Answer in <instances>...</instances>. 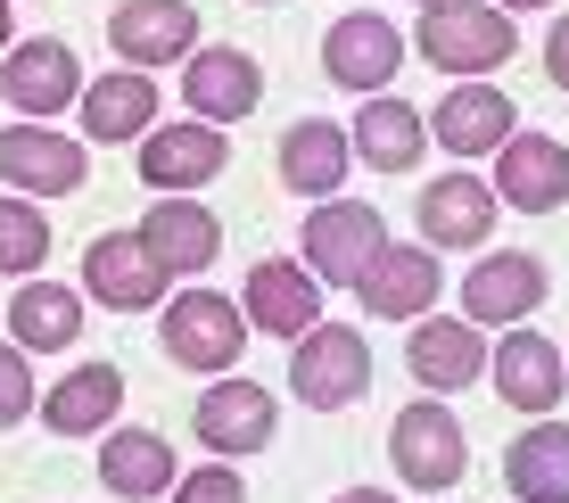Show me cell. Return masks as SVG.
Instances as JSON below:
<instances>
[{
	"mask_svg": "<svg viewBox=\"0 0 569 503\" xmlns=\"http://www.w3.org/2000/svg\"><path fill=\"white\" fill-rule=\"evenodd\" d=\"M561 363H569V355H561Z\"/></svg>",
	"mask_w": 569,
	"mask_h": 503,
	"instance_id": "obj_39",
	"label": "cell"
},
{
	"mask_svg": "<svg viewBox=\"0 0 569 503\" xmlns=\"http://www.w3.org/2000/svg\"><path fill=\"white\" fill-rule=\"evenodd\" d=\"M100 479H108V495H124V503H149V495H173V446L157 430H116L108 437V454H100Z\"/></svg>",
	"mask_w": 569,
	"mask_h": 503,
	"instance_id": "obj_29",
	"label": "cell"
},
{
	"mask_svg": "<svg viewBox=\"0 0 569 503\" xmlns=\"http://www.w3.org/2000/svg\"><path fill=\"white\" fill-rule=\"evenodd\" d=\"M496 190L479 182V173H438V182L421 190V240L429 248H479L487 231H496Z\"/></svg>",
	"mask_w": 569,
	"mask_h": 503,
	"instance_id": "obj_19",
	"label": "cell"
},
{
	"mask_svg": "<svg viewBox=\"0 0 569 503\" xmlns=\"http://www.w3.org/2000/svg\"><path fill=\"white\" fill-rule=\"evenodd\" d=\"M0 182L26 190V199H74L91 182V158L83 141H67L50 124H9L0 132Z\"/></svg>",
	"mask_w": 569,
	"mask_h": 503,
	"instance_id": "obj_7",
	"label": "cell"
},
{
	"mask_svg": "<svg viewBox=\"0 0 569 503\" xmlns=\"http://www.w3.org/2000/svg\"><path fill=\"white\" fill-rule=\"evenodd\" d=\"M257 9H272V0H257Z\"/></svg>",
	"mask_w": 569,
	"mask_h": 503,
	"instance_id": "obj_38",
	"label": "cell"
},
{
	"mask_svg": "<svg viewBox=\"0 0 569 503\" xmlns=\"http://www.w3.org/2000/svg\"><path fill=\"white\" fill-rule=\"evenodd\" d=\"M537 305H545V264L520 256V248L479 256L462 281V322H528Z\"/></svg>",
	"mask_w": 569,
	"mask_h": 503,
	"instance_id": "obj_16",
	"label": "cell"
},
{
	"mask_svg": "<svg viewBox=\"0 0 569 503\" xmlns=\"http://www.w3.org/2000/svg\"><path fill=\"white\" fill-rule=\"evenodd\" d=\"M405 67V33L388 26V17H371V9H356V17H339V26L322 33V74L330 83H347V91H388V74Z\"/></svg>",
	"mask_w": 569,
	"mask_h": 503,
	"instance_id": "obj_10",
	"label": "cell"
},
{
	"mask_svg": "<svg viewBox=\"0 0 569 503\" xmlns=\"http://www.w3.org/2000/svg\"><path fill=\"white\" fill-rule=\"evenodd\" d=\"M0 58H9V0H0Z\"/></svg>",
	"mask_w": 569,
	"mask_h": 503,
	"instance_id": "obj_35",
	"label": "cell"
},
{
	"mask_svg": "<svg viewBox=\"0 0 569 503\" xmlns=\"http://www.w3.org/2000/svg\"><path fill=\"white\" fill-rule=\"evenodd\" d=\"M272 430H281V404H272L264 380H223V389L199 396V437H207V454H264Z\"/></svg>",
	"mask_w": 569,
	"mask_h": 503,
	"instance_id": "obj_14",
	"label": "cell"
},
{
	"mask_svg": "<svg viewBox=\"0 0 569 503\" xmlns=\"http://www.w3.org/2000/svg\"><path fill=\"white\" fill-rule=\"evenodd\" d=\"M512 100H503L496 83H455L446 91V108L429 115V141H446L455 158H487V149H503L512 141Z\"/></svg>",
	"mask_w": 569,
	"mask_h": 503,
	"instance_id": "obj_21",
	"label": "cell"
},
{
	"mask_svg": "<svg viewBox=\"0 0 569 503\" xmlns=\"http://www.w3.org/2000/svg\"><path fill=\"white\" fill-rule=\"evenodd\" d=\"M496 190L503 207H520V215H553L569 199V149L545 141V132H512V141L496 149Z\"/></svg>",
	"mask_w": 569,
	"mask_h": 503,
	"instance_id": "obj_12",
	"label": "cell"
},
{
	"mask_svg": "<svg viewBox=\"0 0 569 503\" xmlns=\"http://www.w3.org/2000/svg\"><path fill=\"white\" fill-rule=\"evenodd\" d=\"M0 91H9L17 115H58L74 108V91H83V67H74V50L58 42V33H33V42H9V58H0Z\"/></svg>",
	"mask_w": 569,
	"mask_h": 503,
	"instance_id": "obj_9",
	"label": "cell"
},
{
	"mask_svg": "<svg viewBox=\"0 0 569 503\" xmlns=\"http://www.w3.org/2000/svg\"><path fill=\"white\" fill-rule=\"evenodd\" d=\"M33 372H26V346H0V430H17V421H33Z\"/></svg>",
	"mask_w": 569,
	"mask_h": 503,
	"instance_id": "obj_31",
	"label": "cell"
},
{
	"mask_svg": "<svg viewBox=\"0 0 569 503\" xmlns=\"http://www.w3.org/2000/svg\"><path fill=\"white\" fill-rule=\"evenodd\" d=\"M322 322V281L289 256H264L248 273V331H272V339H306Z\"/></svg>",
	"mask_w": 569,
	"mask_h": 503,
	"instance_id": "obj_18",
	"label": "cell"
},
{
	"mask_svg": "<svg viewBox=\"0 0 569 503\" xmlns=\"http://www.w3.org/2000/svg\"><path fill=\"white\" fill-rule=\"evenodd\" d=\"M182 100H190L199 124H240V115H257V100H264V67L248 50H231V42L190 50L182 58Z\"/></svg>",
	"mask_w": 569,
	"mask_h": 503,
	"instance_id": "obj_8",
	"label": "cell"
},
{
	"mask_svg": "<svg viewBox=\"0 0 569 503\" xmlns=\"http://www.w3.org/2000/svg\"><path fill=\"white\" fill-rule=\"evenodd\" d=\"M545 74H553V83L569 91V9L553 17V33H545Z\"/></svg>",
	"mask_w": 569,
	"mask_h": 503,
	"instance_id": "obj_33",
	"label": "cell"
},
{
	"mask_svg": "<svg viewBox=\"0 0 569 503\" xmlns=\"http://www.w3.org/2000/svg\"><path fill=\"white\" fill-rule=\"evenodd\" d=\"M413 58H421V67H438V74H470V83H487L503 58H520V26L503 9H479V0H462V9H429L421 33H413Z\"/></svg>",
	"mask_w": 569,
	"mask_h": 503,
	"instance_id": "obj_1",
	"label": "cell"
},
{
	"mask_svg": "<svg viewBox=\"0 0 569 503\" xmlns=\"http://www.w3.org/2000/svg\"><path fill=\"white\" fill-rule=\"evenodd\" d=\"M157 339H166V355L182 372H231L240 346H248V314L231 298H214V289H173Z\"/></svg>",
	"mask_w": 569,
	"mask_h": 503,
	"instance_id": "obj_3",
	"label": "cell"
},
{
	"mask_svg": "<svg viewBox=\"0 0 569 503\" xmlns=\"http://www.w3.org/2000/svg\"><path fill=\"white\" fill-rule=\"evenodd\" d=\"M141 124H157V83L141 67H116L100 83H83V132L91 141H141Z\"/></svg>",
	"mask_w": 569,
	"mask_h": 503,
	"instance_id": "obj_28",
	"label": "cell"
},
{
	"mask_svg": "<svg viewBox=\"0 0 569 503\" xmlns=\"http://www.w3.org/2000/svg\"><path fill=\"white\" fill-rule=\"evenodd\" d=\"M429 9H462V0H421V17H429Z\"/></svg>",
	"mask_w": 569,
	"mask_h": 503,
	"instance_id": "obj_37",
	"label": "cell"
},
{
	"mask_svg": "<svg viewBox=\"0 0 569 503\" xmlns=\"http://www.w3.org/2000/svg\"><path fill=\"white\" fill-rule=\"evenodd\" d=\"M173 503H248V487H240V471H231V462H207V471L173 479Z\"/></svg>",
	"mask_w": 569,
	"mask_h": 503,
	"instance_id": "obj_32",
	"label": "cell"
},
{
	"mask_svg": "<svg viewBox=\"0 0 569 503\" xmlns=\"http://www.w3.org/2000/svg\"><path fill=\"white\" fill-rule=\"evenodd\" d=\"M503 487L520 503H569V421H537L503 454Z\"/></svg>",
	"mask_w": 569,
	"mask_h": 503,
	"instance_id": "obj_27",
	"label": "cell"
},
{
	"mask_svg": "<svg viewBox=\"0 0 569 503\" xmlns=\"http://www.w3.org/2000/svg\"><path fill=\"white\" fill-rule=\"evenodd\" d=\"M347 149H356L371 173H405V165H421V149H429V115H421L413 100L371 91L363 115H356V132H347Z\"/></svg>",
	"mask_w": 569,
	"mask_h": 503,
	"instance_id": "obj_20",
	"label": "cell"
},
{
	"mask_svg": "<svg viewBox=\"0 0 569 503\" xmlns=\"http://www.w3.org/2000/svg\"><path fill=\"white\" fill-rule=\"evenodd\" d=\"M50 256V215L33 199H0V273H33Z\"/></svg>",
	"mask_w": 569,
	"mask_h": 503,
	"instance_id": "obj_30",
	"label": "cell"
},
{
	"mask_svg": "<svg viewBox=\"0 0 569 503\" xmlns=\"http://www.w3.org/2000/svg\"><path fill=\"white\" fill-rule=\"evenodd\" d=\"M405 363H413L421 389H470V380L487 372V346H479V322H413V339H405Z\"/></svg>",
	"mask_w": 569,
	"mask_h": 503,
	"instance_id": "obj_24",
	"label": "cell"
},
{
	"mask_svg": "<svg viewBox=\"0 0 569 503\" xmlns=\"http://www.w3.org/2000/svg\"><path fill=\"white\" fill-rule=\"evenodd\" d=\"M173 273L149 256V240L141 231H100V240L83 248V289L108 305V314H149V305H166Z\"/></svg>",
	"mask_w": 569,
	"mask_h": 503,
	"instance_id": "obj_5",
	"label": "cell"
},
{
	"mask_svg": "<svg viewBox=\"0 0 569 503\" xmlns=\"http://www.w3.org/2000/svg\"><path fill=\"white\" fill-rule=\"evenodd\" d=\"M330 503H397L388 487H347V495H330Z\"/></svg>",
	"mask_w": 569,
	"mask_h": 503,
	"instance_id": "obj_34",
	"label": "cell"
},
{
	"mask_svg": "<svg viewBox=\"0 0 569 503\" xmlns=\"http://www.w3.org/2000/svg\"><path fill=\"white\" fill-rule=\"evenodd\" d=\"M108 42L116 58H132V67H166V58H190L199 50V9L190 0H124V9L108 17Z\"/></svg>",
	"mask_w": 569,
	"mask_h": 503,
	"instance_id": "obj_15",
	"label": "cell"
},
{
	"mask_svg": "<svg viewBox=\"0 0 569 503\" xmlns=\"http://www.w3.org/2000/svg\"><path fill=\"white\" fill-rule=\"evenodd\" d=\"M74 331H83V298L67 281H26L9 298V339L26 355H58V346H74Z\"/></svg>",
	"mask_w": 569,
	"mask_h": 503,
	"instance_id": "obj_26",
	"label": "cell"
},
{
	"mask_svg": "<svg viewBox=\"0 0 569 503\" xmlns=\"http://www.w3.org/2000/svg\"><path fill=\"white\" fill-rule=\"evenodd\" d=\"M438 289H446V264L429 248H380L371 273L356 281V298H363L371 322H421L438 305Z\"/></svg>",
	"mask_w": 569,
	"mask_h": 503,
	"instance_id": "obj_11",
	"label": "cell"
},
{
	"mask_svg": "<svg viewBox=\"0 0 569 503\" xmlns=\"http://www.w3.org/2000/svg\"><path fill=\"white\" fill-rule=\"evenodd\" d=\"M298 248H306V273H313V281L356 289V281L371 273V256L388 248V223H380V207H371V199H322V207L306 215Z\"/></svg>",
	"mask_w": 569,
	"mask_h": 503,
	"instance_id": "obj_2",
	"label": "cell"
},
{
	"mask_svg": "<svg viewBox=\"0 0 569 503\" xmlns=\"http://www.w3.org/2000/svg\"><path fill=\"white\" fill-rule=\"evenodd\" d=\"M487 372H496V396L512 404V413H537V421L569 396V363H561V346H553V339H537V331H503V346L487 355Z\"/></svg>",
	"mask_w": 569,
	"mask_h": 503,
	"instance_id": "obj_13",
	"label": "cell"
},
{
	"mask_svg": "<svg viewBox=\"0 0 569 503\" xmlns=\"http://www.w3.org/2000/svg\"><path fill=\"white\" fill-rule=\"evenodd\" d=\"M289 389H298L313 413L356 404L371 389V346H363V331H347V322H313V331L298 339V355H289Z\"/></svg>",
	"mask_w": 569,
	"mask_h": 503,
	"instance_id": "obj_4",
	"label": "cell"
},
{
	"mask_svg": "<svg viewBox=\"0 0 569 503\" xmlns=\"http://www.w3.org/2000/svg\"><path fill=\"white\" fill-rule=\"evenodd\" d=\"M388 462L405 471V487H429V495H446L462 479V421L446 413L438 396H421V404H405L397 413V430H388Z\"/></svg>",
	"mask_w": 569,
	"mask_h": 503,
	"instance_id": "obj_6",
	"label": "cell"
},
{
	"mask_svg": "<svg viewBox=\"0 0 569 503\" xmlns=\"http://www.w3.org/2000/svg\"><path fill=\"white\" fill-rule=\"evenodd\" d=\"M496 9H503V17H512V9H545V0H496Z\"/></svg>",
	"mask_w": 569,
	"mask_h": 503,
	"instance_id": "obj_36",
	"label": "cell"
},
{
	"mask_svg": "<svg viewBox=\"0 0 569 503\" xmlns=\"http://www.w3.org/2000/svg\"><path fill=\"white\" fill-rule=\"evenodd\" d=\"M141 240H149V256L166 264V273H207L214 248H223V223H214L199 199H157Z\"/></svg>",
	"mask_w": 569,
	"mask_h": 503,
	"instance_id": "obj_25",
	"label": "cell"
},
{
	"mask_svg": "<svg viewBox=\"0 0 569 503\" xmlns=\"http://www.w3.org/2000/svg\"><path fill=\"white\" fill-rule=\"evenodd\" d=\"M347 165H356V149H347V132L322 124V115H306V124L281 132V182L298 190V199L322 207L330 190H347Z\"/></svg>",
	"mask_w": 569,
	"mask_h": 503,
	"instance_id": "obj_22",
	"label": "cell"
},
{
	"mask_svg": "<svg viewBox=\"0 0 569 503\" xmlns=\"http://www.w3.org/2000/svg\"><path fill=\"white\" fill-rule=\"evenodd\" d=\"M116 404H124V372H116V363H74L58 389H42L33 413H42L58 437H91V430L116 421Z\"/></svg>",
	"mask_w": 569,
	"mask_h": 503,
	"instance_id": "obj_23",
	"label": "cell"
},
{
	"mask_svg": "<svg viewBox=\"0 0 569 503\" xmlns=\"http://www.w3.org/2000/svg\"><path fill=\"white\" fill-rule=\"evenodd\" d=\"M223 158H231L223 124H166V132L141 141V173H149V190H166V199L207 190L214 173H223Z\"/></svg>",
	"mask_w": 569,
	"mask_h": 503,
	"instance_id": "obj_17",
	"label": "cell"
}]
</instances>
